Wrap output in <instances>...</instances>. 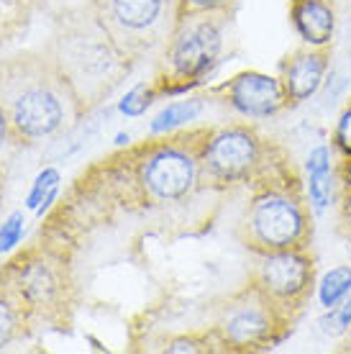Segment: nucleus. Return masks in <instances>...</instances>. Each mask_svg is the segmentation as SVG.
<instances>
[{
    "mask_svg": "<svg viewBox=\"0 0 351 354\" xmlns=\"http://www.w3.org/2000/svg\"><path fill=\"white\" fill-rule=\"evenodd\" d=\"M295 165L277 139L264 136L252 124L213 126L200 157V187L234 190L254 187L280 169Z\"/></svg>",
    "mask_w": 351,
    "mask_h": 354,
    "instance_id": "nucleus-5",
    "label": "nucleus"
},
{
    "mask_svg": "<svg viewBox=\"0 0 351 354\" xmlns=\"http://www.w3.org/2000/svg\"><path fill=\"white\" fill-rule=\"evenodd\" d=\"M231 16L234 13L229 10H198L177 6L175 24L162 49L164 80L177 85H193L202 80L223 52Z\"/></svg>",
    "mask_w": 351,
    "mask_h": 354,
    "instance_id": "nucleus-7",
    "label": "nucleus"
},
{
    "mask_svg": "<svg viewBox=\"0 0 351 354\" xmlns=\"http://www.w3.org/2000/svg\"><path fill=\"white\" fill-rule=\"evenodd\" d=\"M100 26L133 64L164 49L175 24V0H88Z\"/></svg>",
    "mask_w": 351,
    "mask_h": 354,
    "instance_id": "nucleus-8",
    "label": "nucleus"
},
{
    "mask_svg": "<svg viewBox=\"0 0 351 354\" xmlns=\"http://www.w3.org/2000/svg\"><path fill=\"white\" fill-rule=\"evenodd\" d=\"M331 67V46H300L280 62V85L287 108L300 106L313 95Z\"/></svg>",
    "mask_w": 351,
    "mask_h": 354,
    "instance_id": "nucleus-12",
    "label": "nucleus"
},
{
    "mask_svg": "<svg viewBox=\"0 0 351 354\" xmlns=\"http://www.w3.org/2000/svg\"><path fill=\"white\" fill-rule=\"evenodd\" d=\"M325 285H334V290L331 288H323V303L325 306H331V303L339 301V295L341 292L349 290V285H351V270H336V272L328 274V280H325Z\"/></svg>",
    "mask_w": 351,
    "mask_h": 354,
    "instance_id": "nucleus-16",
    "label": "nucleus"
},
{
    "mask_svg": "<svg viewBox=\"0 0 351 354\" xmlns=\"http://www.w3.org/2000/svg\"><path fill=\"white\" fill-rule=\"evenodd\" d=\"M216 95L246 118H269L287 108L280 77H269L262 72H241L216 88Z\"/></svg>",
    "mask_w": 351,
    "mask_h": 354,
    "instance_id": "nucleus-11",
    "label": "nucleus"
},
{
    "mask_svg": "<svg viewBox=\"0 0 351 354\" xmlns=\"http://www.w3.org/2000/svg\"><path fill=\"white\" fill-rule=\"evenodd\" d=\"M10 139H13V131H10L8 115H6V111H3V106H0V149H3Z\"/></svg>",
    "mask_w": 351,
    "mask_h": 354,
    "instance_id": "nucleus-18",
    "label": "nucleus"
},
{
    "mask_svg": "<svg viewBox=\"0 0 351 354\" xmlns=\"http://www.w3.org/2000/svg\"><path fill=\"white\" fill-rule=\"evenodd\" d=\"M213 126L162 133L106 165V190L126 211L187 201L200 190V157Z\"/></svg>",
    "mask_w": 351,
    "mask_h": 354,
    "instance_id": "nucleus-1",
    "label": "nucleus"
},
{
    "mask_svg": "<svg viewBox=\"0 0 351 354\" xmlns=\"http://www.w3.org/2000/svg\"><path fill=\"white\" fill-rule=\"evenodd\" d=\"M0 106L8 115L13 142L26 144L59 136L85 115L46 52L0 59Z\"/></svg>",
    "mask_w": 351,
    "mask_h": 354,
    "instance_id": "nucleus-2",
    "label": "nucleus"
},
{
    "mask_svg": "<svg viewBox=\"0 0 351 354\" xmlns=\"http://www.w3.org/2000/svg\"><path fill=\"white\" fill-rule=\"evenodd\" d=\"M26 324H31V316L23 308V303L0 283V349L8 346L10 342H16L23 334Z\"/></svg>",
    "mask_w": 351,
    "mask_h": 354,
    "instance_id": "nucleus-14",
    "label": "nucleus"
},
{
    "mask_svg": "<svg viewBox=\"0 0 351 354\" xmlns=\"http://www.w3.org/2000/svg\"><path fill=\"white\" fill-rule=\"evenodd\" d=\"M208 328L218 339L220 352H267L290 334L282 313L264 292L246 280L236 292L213 303Z\"/></svg>",
    "mask_w": 351,
    "mask_h": 354,
    "instance_id": "nucleus-6",
    "label": "nucleus"
},
{
    "mask_svg": "<svg viewBox=\"0 0 351 354\" xmlns=\"http://www.w3.org/2000/svg\"><path fill=\"white\" fill-rule=\"evenodd\" d=\"M238 0H180V6L184 8H198V10H236Z\"/></svg>",
    "mask_w": 351,
    "mask_h": 354,
    "instance_id": "nucleus-17",
    "label": "nucleus"
},
{
    "mask_svg": "<svg viewBox=\"0 0 351 354\" xmlns=\"http://www.w3.org/2000/svg\"><path fill=\"white\" fill-rule=\"evenodd\" d=\"M44 52L77 95L82 113L100 106L133 70V62L115 46L88 3L59 18Z\"/></svg>",
    "mask_w": 351,
    "mask_h": 354,
    "instance_id": "nucleus-3",
    "label": "nucleus"
},
{
    "mask_svg": "<svg viewBox=\"0 0 351 354\" xmlns=\"http://www.w3.org/2000/svg\"><path fill=\"white\" fill-rule=\"evenodd\" d=\"M292 24L310 46H331L336 31V8L331 0H292Z\"/></svg>",
    "mask_w": 351,
    "mask_h": 354,
    "instance_id": "nucleus-13",
    "label": "nucleus"
},
{
    "mask_svg": "<svg viewBox=\"0 0 351 354\" xmlns=\"http://www.w3.org/2000/svg\"><path fill=\"white\" fill-rule=\"evenodd\" d=\"M195 113H198V106H187V103H184V106H172V108H167L164 113L157 115V121H154V126H151V129L159 133V131H164V129H172V126H177L180 121H187V118H190V115H195Z\"/></svg>",
    "mask_w": 351,
    "mask_h": 354,
    "instance_id": "nucleus-15",
    "label": "nucleus"
},
{
    "mask_svg": "<svg viewBox=\"0 0 351 354\" xmlns=\"http://www.w3.org/2000/svg\"><path fill=\"white\" fill-rule=\"evenodd\" d=\"M313 229L316 223L303 177L298 165H290L252 187V195L234 226V236L252 254H274L310 249Z\"/></svg>",
    "mask_w": 351,
    "mask_h": 354,
    "instance_id": "nucleus-4",
    "label": "nucleus"
},
{
    "mask_svg": "<svg viewBox=\"0 0 351 354\" xmlns=\"http://www.w3.org/2000/svg\"><path fill=\"white\" fill-rule=\"evenodd\" d=\"M316 257L310 249L254 254L249 267V283L264 292V298L282 313V319L295 326L316 292Z\"/></svg>",
    "mask_w": 351,
    "mask_h": 354,
    "instance_id": "nucleus-10",
    "label": "nucleus"
},
{
    "mask_svg": "<svg viewBox=\"0 0 351 354\" xmlns=\"http://www.w3.org/2000/svg\"><path fill=\"white\" fill-rule=\"evenodd\" d=\"M0 283L23 303L31 321L59 319L72 306V270L67 259L52 249L34 247L18 254L8 270L0 274Z\"/></svg>",
    "mask_w": 351,
    "mask_h": 354,
    "instance_id": "nucleus-9",
    "label": "nucleus"
}]
</instances>
